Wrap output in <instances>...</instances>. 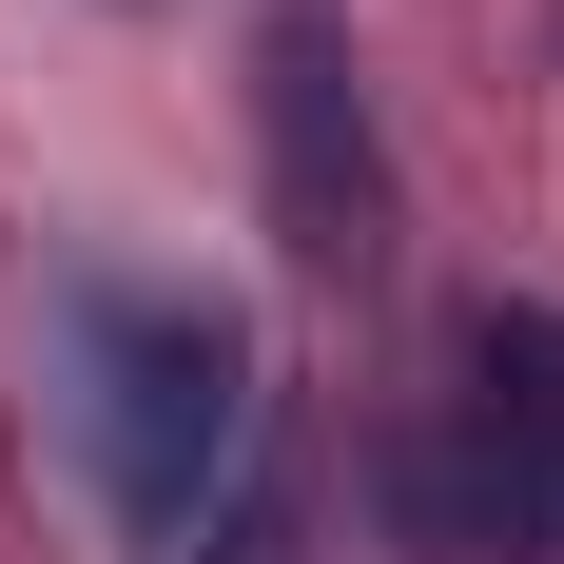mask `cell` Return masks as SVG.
<instances>
[{"mask_svg":"<svg viewBox=\"0 0 564 564\" xmlns=\"http://www.w3.org/2000/svg\"><path fill=\"white\" fill-rule=\"evenodd\" d=\"M78 370H98V487L137 545H195L253 467V332L215 292L156 273H78Z\"/></svg>","mask_w":564,"mask_h":564,"instance_id":"6da1fadb","label":"cell"},{"mask_svg":"<svg viewBox=\"0 0 564 564\" xmlns=\"http://www.w3.org/2000/svg\"><path fill=\"white\" fill-rule=\"evenodd\" d=\"M253 137H273V234H292V273H390V156H370L350 40L312 20V0L253 40Z\"/></svg>","mask_w":564,"mask_h":564,"instance_id":"7a4b0ae2","label":"cell"},{"mask_svg":"<svg viewBox=\"0 0 564 564\" xmlns=\"http://www.w3.org/2000/svg\"><path fill=\"white\" fill-rule=\"evenodd\" d=\"M390 525L409 545H448V564H545L564 545V467H525V448H487V429H409L390 448Z\"/></svg>","mask_w":564,"mask_h":564,"instance_id":"3957f363","label":"cell"},{"mask_svg":"<svg viewBox=\"0 0 564 564\" xmlns=\"http://www.w3.org/2000/svg\"><path fill=\"white\" fill-rule=\"evenodd\" d=\"M467 429L564 467V312H467Z\"/></svg>","mask_w":564,"mask_h":564,"instance_id":"277c9868","label":"cell"},{"mask_svg":"<svg viewBox=\"0 0 564 564\" xmlns=\"http://www.w3.org/2000/svg\"><path fill=\"white\" fill-rule=\"evenodd\" d=\"M175 564H292V467H234V507L195 525Z\"/></svg>","mask_w":564,"mask_h":564,"instance_id":"5b68a950","label":"cell"}]
</instances>
